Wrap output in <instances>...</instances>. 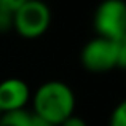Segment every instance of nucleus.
Wrapping results in <instances>:
<instances>
[{
  "label": "nucleus",
  "instance_id": "nucleus-1",
  "mask_svg": "<svg viewBox=\"0 0 126 126\" xmlns=\"http://www.w3.org/2000/svg\"><path fill=\"white\" fill-rule=\"evenodd\" d=\"M75 96L65 83L58 80L46 81L34 94V115L53 125H61L74 115Z\"/></svg>",
  "mask_w": 126,
  "mask_h": 126
},
{
  "label": "nucleus",
  "instance_id": "nucleus-2",
  "mask_svg": "<svg viewBox=\"0 0 126 126\" xmlns=\"http://www.w3.org/2000/svg\"><path fill=\"white\" fill-rule=\"evenodd\" d=\"M80 61L86 70L94 74H102L113 69H125L126 40H109L96 37L83 46Z\"/></svg>",
  "mask_w": 126,
  "mask_h": 126
},
{
  "label": "nucleus",
  "instance_id": "nucleus-3",
  "mask_svg": "<svg viewBox=\"0 0 126 126\" xmlns=\"http://www.w3.org/2000/svg\"><path fill=\"white\" fill-rule=\"evenodd\" d=\"M51 24V10L42 0H31L15 11L13 29L24 38H38Z\"/></svg>",
  "mask_w": 126,
  "mask_h": 126
},
{
  "label": "nucleus",
  "instance_id": "nucleus-4",
  "mask_svg": "<svg viewBox=\"0 0 126 126\" xmlns=\"http://www.w3.org/2000/svg\"><path fill=\"white\" fill-rule=\"evenodd\" d=\"M94 31L97 37L126 40V5L123 0H102L94 13Z\"/></svg>",
  "mask_w": 126,
  "mask_h": 126
},
{
  "label": "nucleus",
  "instance_id": "nucleus-5",
  "mask_svg": "<svg viewBox=\"0 0 126 126\" xmlns=\"http://www.w3.org/2000/svg\"><path fill=\"white\" fill-rule=\"evenodd\" d=\"M31 99V89L21 78H6L0 81V113L22 110Z\"/></svg>",
  "mask_w": 126,
  "mask_h": 126
},
{
  "label": "nucleus",
  "instance_id": "nucleus-6",
  "mask_svg": "<svg viewBox=\"0 0 126 126\" xmlns=\"http://www.w3.org/2000/svg\"><path fill=\"white\" fill-rule=\"evenodd\" d=\"M32 113L22 110L3 112L0 113V126H31Z\"/></svg>",
  "mask_w": 126,
  "mask_h": 126
},
{
  "label": "nucleus",
  "instance_id": "nucleus-7",
  "mask_svg": "<svg viewBox=\"0 0 126 126\" xmlns=\"http://www.w3.org/2000/svg\"><path fill=\"white\" fill-rule=\"evenodd\" d=\"M13 16L15 11L0 2V32H8L10 29H13Z\"/></svg>",
  "mask_w": 126,
  "mask_h": 126
},
{
  "label": "nucleus",
  "instance_id": "nucleus-8",
  "mask_svg": "<svg viewBox=\"0 0 126 126\" xmlns=\"http://www.w3.org/2000/svg\"><path fill=\"white\" fill-rule=\"evenodd\" d=\"M109 126H126V102H120L113 109L109 120Z\"/></svg>",
  "mask_w": 126,
  "mask_h": 126
},
{
  "label": "nucleus",
  "instance_id": "nucleus-9",
  "mask_svg": "<svg viewBox=\"0 0 126 126\" xmlns=\"http://www.w3.org/2000/svg\"><path fill=\"white\" fill-rule=\"evenodd\" d=\"M59 126H88L83 118L77 117V115H70L69 118H65Z\"/></svg>",
  "mask_w": 126,
  "mask_h": 126
},
{
  "label": "nucleus",
  "instance_id": "nucleus-10",
  "mask_svg": "<svg viewBox=\"0 0 126 126\" xmlns=\"http://www.w3.org/2000/svg\"><path fill=\"white\" fill-rule=\"evenodd\" d=\"M27 2H31V0H2V3H5L11 11H16L19 6H22L24 3H27Z\"/></svg>",
  "mask_w": 126,
  "mask_h": 126
},
{
  "label": "nucleus",
  "instance_id": "nucleus-11",
  "mask_svg": "<svg viewBox=\"0 0 126 126\" xmlns=\"http://www.w3.org/2000/svg\"><path fill=\"white\" fill-rule=\"evenodd\" d=\"M31 126H58V125H53V123H49V121H45V120H42L40 117H37V115L32 113Z\"/></svg>",
  "mask_w": 126,
  "mask_h": 126
},
{
  "label": "nucleus",
  "instance_id": "nucleus-12",
  "mask_svg": "<svg viewBox=\"0 0 126 126\" xmlns=\"http://www.w3.org/2000/svg\"><path fill=\"white\" fill-rule=\"evenodd\" d=\"M0 2H2V0H0Z\"/></svg>",
  "mask_w": 126,
  "mask_h": 126
}]
</instances>
